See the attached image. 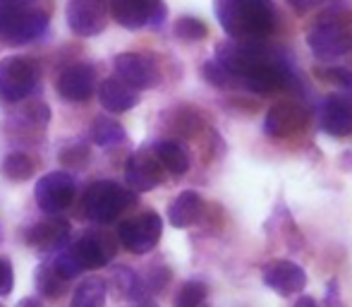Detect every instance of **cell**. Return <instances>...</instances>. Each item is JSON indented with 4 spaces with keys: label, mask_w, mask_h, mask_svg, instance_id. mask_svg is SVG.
Instances as JSON below:
<instances>
[{
    "label": "cell",
    "mask_w": 352,
    "mask_h": 307,
    "mask_svg": "<svg viewBox=\"0 0 352 307\" xmlns=\"http://www.w3.org/2000/svg\"><path fill=\"white\" fill-rule=\"evenodd\" d=\"M213 12L235 41H266L276 27L274 0H216Z\"/></svg>",
    "instance_id": "obj_1"
},
{
    "label": "cell",
    "mask_w": 352,
    "mask_h": 307,
    "mask_svg": "<svg viewBox=\"0 0 352 307\" xmlns=\"http://www.w3.org/2000/svg\"><path fill=\"white\" fill-rule=\"evenodd\" d=\"M48 29L41 0H0V41L10 46L32 43Z\"/></svg>",
    "instance_id": "obj_2"
},
{
    "label": "cell",
    "mask_w": 352,
    "mask_h": 307,
    "mask_svg": "<svg viewBox=\"0 0 352 307\" xmlns=\"http://www.w3.org/2000/svg\"><path fill=\"white\" fill-rule=\"evenodd\" d=\"M113 252H116V245L106 235L89 233V235L79 237L77 242H72L65 250L60 247V255L56 257V262L51 266L65 281H72L79 274H84V271L106 266L111 262Z\"/></svg>",
    "instance_id": "obj_3"
},
{
    "label": "cell",
    "mask_w": 352,
    "mask_h": 307,
    "mask_svg": "<svg viewBox=\"0 0 352 307\" xmlns=\"http://www.w3.org/2000/svg\"><path fill=\"white\" fill-rule=\"evenodd\" d=\"M135 200H137V192L125 190V187L113 180H98L87 187L82 207H84V214L94 224H111L127 207L135 204Z\"/></svg>",
    "instance_id": "obj_4"
},
{
    "label": "cell",
    "mask_w": 352,
    "mask_h": 307,
    "mask_svg": "<svg viewBox=\"0 0 352 307\" xmlns=\"http://www.w3.org/2000/svg\"><path fill=\"white\" fill-rule=\"evenodd\" d=\"M278 56L280 53L269 48L264 41H235L232 39V41L221 43L216 48V61L240 79V84L245 75H250L252 70L266 65V63L276 61Z\"/></svg>",
    "instance_id": "obj_5"
},
{
    "label": "cell",
    "mask_w": 352,
    "mask_h": 307,
    "mask_svg": "<svg viewBox=\"0 0 352 307\" xmlns=\"http://www.w3.org/2000/svg\"><path fill=\"white\" fill-rule=\"evenodd\" d=\"M38 87V67L29 58L8 56L0 61V98L8 103L27 101Z\"/></svg>",
    "instance_id": "obj_6"
},
{
    "label": "cell",
    "mask_w": 352,
    "mask_h": 307,
    "mask_svg": "<svg viewBox=\"0 0 352 307\" xmlns=\"http://www.w3.org/2000/svg\"><path fill=\"white\" fill-rule=\"evenodd\" d=\"M163 233V221L156 211H144L140 216L125 219L118 226V240L132 255H146L158 245Z\"/></svg>",
    "instance_id": "obj_7"
},
{
    "label": "cell",
    "mask_w": 352,
    "mask_h": 307,
    "mask_svg": "<svg viewBox=\"0 0 352 307\" xmlns=\"http://www.w3.org/2000/svg\"><path fill=\"white\" fill-rule=\"evenodd\" d=\"M74 192H77V180L65 171H53L46 173L41 180L36 182V204L41 211H46L48 216H56L60 211H65L72 204Z\"/></svg>",
    "instance_id": "obj_8"
},
{
    "label": "cell",
    "mask_w": 352,
    "mask_h": 307,
    "mask_svg": "<svg viewBox=\"0 0 352 307\" xmlns=\"http://www.w3.org/2000/svg\"><path fill=\"white\" fill-rule=\"evenodd\" d=\"M111 14L125 29L161 27L168 8L163 0H111Z\"/></svg>",
    "instance_id": "obj_9"
},
{
    "label": "cell",
    "mask_w": 352,
    "mask_h": 307,
    "mask_svg": "<svg viewBox=\"0 0 352 307\" xmlns=\"http://www.w3.org/2000/svg\"><path fill=\"white\" fill-rule=\"evenodd\" d=\"M307 43H309L314 58H319V61H333V58L345 56L352 48V32L343 22L321 19L307 34Z\"/></svg>",
    "instance_id": "obj_10"
},
{
    "label": "cell",
    "mask_w": 352,
    "mask_h": 307,
    "mask_svg": "<svg viewBox=\"0 0 352 307\" xmlns=\"http://www.w3.org/2000/svg\"><path fill=\"white\" fill-rule=\"evenodd\" d=\"M67 24L77 36H96L108 24L106 0H70L65 10Z\"/></svg>",
    "instance_id": "obj_11"
},
{
    "label": "cell",
    "mask_w": 352,
    "mask_h": 307,
    "mask_svg": "<svg viewBox=\"0 0 352 307\" xmlns=\"http://www.w3.org/2000/svg\"><path fill=\"white\" fill-rule=\"evenodd\" d=\"M56 89L60 98L72 103H84L96 92V70L87 63H74L60 70L56 79Z\"/></svg>",
    "instance_id": "obj_12"
},
{
    "label": "cell",
    "mask_w": 352,
    "mask_h": 307,
    "mask_svg": "<svg viewBox=\"0 0 352 307\" xmlns=\"http://www.w3.org/2000/svg\"><path fill=\"white\" fill-rule=\"evenodd\" d=\"M307 120H309V116H307L305 106L295 101H280L266 113L264 132L274 140H287V137L305 130Z\"/></svg>",
    "instance_id": "obj_13"
},
{
    "label": "cell",
    "mask_w": 352,
    "mask_h": 307,
    "mask_svg": "<svg viewBox=\"0 0 352 307\" xmlns=\"http://www.w3.org/2000/svg\"><path fill=\"white\" fill-rule=\"evenodd\" d=\"M113 70H116L118 79H122L135 89H151L161 79L156 63L146 56H140V53H120L113 61Z\"/></svg>",
    "instance_id": "obj_14"
},
{
    "label": "cell",
    "mask_w": 352,
    "mask_h": 307,
    "mask_svg": "<svg viewBox=\"0 0 352 307\" xmlns=\"http://www.w3.org/2000/svg\"><path fill=\"white\" fill-rule=\"evenodd\" d=\"M125 180L132 192H148L163 182V166L153 151H137L125 166Z\"/></svg>",
    "instance_id": "obj_15"
},
{
    "label": "cell",
    "mask_w": 352,
    "mask_h": 307,
    "mask_svg": "<svg viewBox=\"0 0 352 307\" xmlns=\"http://www.w3.org/2000/svg\"><path fill=\"white\" fill-rule=\"evenodd\" d=\"M319 125L331 137L352 135V96H329L319 106Z\"/></svg>",
    "instance_id": "obj_16"
},
{
    "label": "cell",
    "mask_w": 352,
    "mask_h": 307,
    "mask_svg": "<svg viewBox=\"0 0 352 307\" xmlns=\"http://www.w3.org/2000/svg\"><path fill=\"white\" fill-rule=\"evenodd\" d=\"M264 284L269 286L274 293L287 298V295L300 293L307 286V271L302 269L300 264H295V262L280 260V262H274V264L264 271Z\"/></svg>",
    "instance_id": "obj_17"
},
{
    "label": "cell",
    "mask_w": 352,
    "mask_h": 307,
    "mask_svg": "<svg viewBox=\"0 0 352 307\" xmlns=\"http://www.w3.org/2000/svg\"><path fill=\"white\" fill-rule=\"evenodd\" d=\"M67 237H70V224L65 219H48L41 221V224H34L27 231L24 240H27L29 247L38 252H56L65 245Z\"/></svg>",
    "instance_id": "obj_18"
},
{
    "label": "cell",
    "mask_w": 352,
    "mask_h": 307,
    "mask_svg": "<svg viewBox=\"0 0 352 307\" xmlns=\"http://www.w3.org/2000/svg\"><path fill=\"white\" fill-rule=\"evenodd\" d=\"M98 101L108 113H125L140 103V96H137V89L125 84L122 79L108 77L98 87Z\"/></svg>",
    "instance_id": "obj_19"
},
{
    "label": "cell",
    "mask_w": 352,
    "mask_h": 307,
    "mask_svg": "<svg viewBox=\"0 0 352 307\" xmlns=\"http://www.w3.org/2000/svg\"><path fill=\"white\" fill-rule=\"evenodd\" d=\"M204 211V200L199 197V192L185 190L170 202L168 207V221H170L175 229H187L192 226Z\"/></svg>",
    "instance_id": "obj_20"
},
{
    "label": "cell",
    "mask_w": 352,
    "mask_h": 307,
    "mask_svg": "<svg viewBox=\"0 0 352 307\" xmlns=\"http://www.w3.org/2000/svg\"><path fill=\"white\" fill-rule=\"evenodd\" d=\"M153 156L158 158L163 171L173 173V176H185V173L190 171V154L185 151V147L173 140L156 142V145H153Z\"/></svg>",
    "instance_id": "obj_21"
},
{
    "label": "cell",
    "mask_w": 352,
    "mask_h": 307,
    "mask_svg": "<svg viewBox=\"0 0 352 307\" xmlns=\"http://www.w3.org/2000/svg\"><path fill=\"white\" fill-rule=\"evenodd\" d=\"M106 305V281L98 276H87L74 288L70 307H103Z\"/></svg>",
    "instance_id": "obj_22"
},
{
    "label": "cell",
    "mask_w": 352,
    "mask_h": 307,
    "mask_svg": "<svg viewBox=\"0 0 352 307\" xmlns=\"http://www.w3.org/2000/svg\"><path fill=\"white\" fill-rule=\"evenodd\" d=\"M3 176L8 180H14V182H24L36 173V163L29 154L24 151H10L8 156L3 158V166H0Z\"/></svg>",
    "instance_id": "obj_23"
},
{
    "label": "cell",
    "mask_w": 352,
    "mask_h": 307,
    "mask_svg": "<svg viewBox=\"0 0 352 307\" xmlns=\"http://www.w3.org/2000/svg\"><path fill=\"white\" fill-rule=\"evenodd\" d=\"M89 135H91V142L98 147H113L118 145V142L125 140V127L120 125L118 120H113V118H96V120L91 123V127H89Z\"/></svg>",
    "instance_id": "obj_24"
},
{
    "label": "cell",
    "mask_w": 352,
    "mask_h": 307,
    "mask_svg": "<svg viewBox=\"0 0 352 307\" xmlns=\"http://www.w3.org/2000/svg\"><path fill=\"white\" fill-rule=\"evenodd\" d=\"M113 281H116V293L125 300H142L144 293H146L142 279L130 266H120V269L113 274Z\"/></svg>",
    "instance_id": "obj_25"
},
{
    "label": "cell",
    "mask_w": 352,
    "mask_h": 307,
    "mask_svg": "<svg viewBox=\"0 0 352 307\" xmlns=\"http://www.w3.org/2000/svg\"><path fill=\"white\" fill-rule=\"evenodd\" d=\"M65 284H67V281L63 279V276L58 274V271L53 269L51 264L38 266L36 286H38V290L46 295V298H60V295L65 293Z\"/></svg>",
    "instance_id": "obj_26"
},
{
    "label": "cell",
    "mask_w": 352,
    "mask_h": 307,
    "mask_svg": "<svg viewBox=\"0 0 352 307\" xmlns=\"http://www.w3.org/2000/svg\"><path fill=\"white\" fill-rule=\"evenodd\" d=\"M173 32H175V36L180 39V41L195 43V41H201V39L209 34V29L197 17H180L175 22V27H173Z\"/></svg>",
    "instance_id": "obj_27"
},
{
    "label": "cell",
    "mask_w": 352,
    "mask_h": 307,
    "mask_svg": "<svg viewBox=\"0 0 352 307\" xmlns=\"http://www.w3.org/2000/svg\"><path fill=\"white\" fill-rule=\"evenodd\" d=\"M206 298V286L201 281H187L175 295V307H199Z\"/></svg>",
    "instance_id": "obj_28"
},
{
    "label": "cell",
    "mask_w": 352,
    "mask_h": 307,
    "mask_svg": "<svg viewBox=\"0 0 352 307\" xmlns=\"http://www.w3.org/2000/svg\"><path fill=\"white\" fill-rule=\"evenodd\" d=\"M204 77L206 82H211L213 87H221V89H230V87H240V79L232 75L230 70H226V67L221 65L218 61H211L204 65Z\"/></svg>",
    "instance_id": "obj_29"
},
{
    "label": "cell",
    "mask_w": 352,
    "mask_h": 307,
    "mask_svg": "<svg viewBox=\"0 0 352 307\" xmlns=\"http://www.w3.org/2000/svg\"><path fill=\"white\" fill-rule=\"evenodd\" d=\"M324 82L333 84L338 92H343L345 96H352V72L345 67H326V70H316Z\"/></svg>",
    "instance_id": "obj_30"
},
{
    "label": "cell",
    "mask_w": 352,
    "mask_h": 307,
    "mask_svg": "<svg viewBox=\"0 0 352 307\" xmlns=\"http://www.w3.org/2000/svg\"><path fill=\"white\" fill-rule=\"evenodd\" d=\"M19 118H22L24 125L43 127V125H48V120H51V111H48V106L43 101H34L22 108Z\"/></svg>",
    "instance_id": "obj_31"
},
{
    "label": "cell",
    "mask_w": 352,
    "mask_h": 307,
    "mask_svg": "<svg viewBox=\"0 0 352 307\" xmlns=\"http://www.w3.org/2000/svg\"><path fill=\"white\" fill-rule=\"evenodd\" d=\"M14 288V274H12V264H10V260H5V257H0V295H10Z\"/></svg>",
    "instance_id": "obj_32"
},
{
    "label": "cell",
    "mask_w": 352,
    "mask_h": 307,
    "mask_svg": "<svg viewBox=\"0 0 352 307\" xmlns=\"http://www.w3.org/2000/svg\"><path fill=\"white\" fill-rule=\"evenodd\" d=\"M287 3H290L297 12H309L311 8H316V5H319V0H287Z\"/></svg>",
    "instance_id": "obj_33"
},
{
    "label": "cell",
    "mask_w": 352,
    "mask_h": 307,
    "mask_svg": "<svg viewBox=\"0 0 352 307\" xmlns=\"http://www.w3.org/2000/svg\"><path fill=\"white\" fill-rule=\"evenodd\" d=\"M292 307H321L319 303H316V300L314 298H311V295H302V298L300 300H297V303L295 305H292Z\"/></svg>",
    "instance_id": "obj_34"
},
{
    "label": "cell",
    "mask_w": 352,
    "mask_h": 307,
    "mask_svg": "<svg viewBox=\"0 0 352 307\" xmlns=\"http://www.w3.org/2000/svg\"><path fill=\"white\" fill-rule=\"evenodd\" d=\"M17 307H41V300H36V298H22L17 303Z\"/></svg>",
    "instance_id": "obj_35"
},
{
    "label": "cell",
    "mask_w": 352,
    "mask_h": 307,
    "mask_svg": "<svg viewBox=\"0 0 352 307\" xmlns=\"http://www.w3.org/2000/svg\"><path fill=\"white\" fill-rule=\"evenodd\" d=\"M140 307H156V305H148V303H146V305H140Z\"/></svg>",
    "instance_id": "obj_36"
},
{
    "label": "cell",
    "mask_w": 352,
    "mask_h": 307,
    "mask_svg": "<svg viewBox=\"0 0 352 307\" xmlns=\"http://www.w3.org/2000/svg\"><path fill=\"white\" fill-rule=\"evenodd\" d=\"M0 242H3V229H0Z\"/></svg>",
    "instance_id": "obj_37"
}]
</instances>
